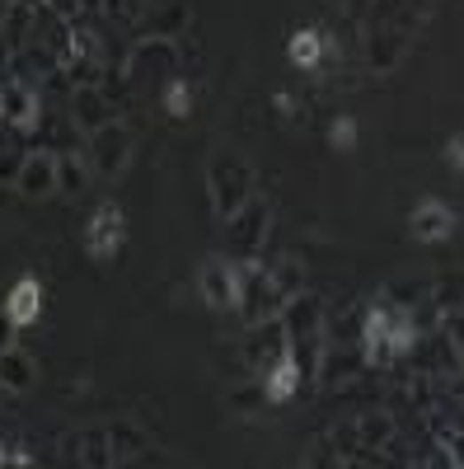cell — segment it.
I'll list each match as a JSON object with an SVG mask.
<instances>
[{
  "label": "cell",
  "instance_id": "6",
  "mask_svg": "<svg viewBox=\"0 0 464 469\" xmlns=\"http://www.w3.org/2000/svg\"><path fill=\"white\" fill-rule=\"evenodd\" d=\"M295 385H301V362H295L291 352H281V362L268 371V380H263V394H268L272 404H287L295 394Z\"/></svg>",
  "mask_w": 464,
  "mask_h": 469
},
{
  "label": "cell",
  "instance_id": "7",
  "mask_svg": "<svg viewBox=\"0 0 464 469\" xmlns=\"http://www.w3.org/2000/svg\"><path fill=\"white\" fill-rule=\"evenodd\" d=\"M211 179H216V207L230 216V211H235V207L244 203V188H248V174H244V164H235V160H230V179H225V170L216 164V174H211Z\"/></svg>",
  "mask_w": 464,
  "mask_h": 469
},
{
  "label": "cell",
  "instance_id": "8",
  "mask_svg": "<svg viewBox=\"0 0 464 469\" xmlns=\"http://www.w3.org/2000/svg\"><path fill=\"white\" fill-rule=\"evenodd\" d=\"M0 108H5V117H10V123H20V127H28L33 113H38V104H33V94L24 85H5V90H0Z\"/></svg>",
  "mask_w": 464,
  "mask_h": 469
},
{
  "label": "cell",
  "instance_id": "4",
  "mask_svg": "<svg viewBox=\"0 0 464 469\" xmlns=\"http://www.w3.org/2000/svg\"><path fill=\"white\" fill-rule=\"evenodd\" d=\"M127 146H131V141H127L122 127H104V131L94 137V164H98L104 174H118L122 164H127Z\"/></svg>",
  "mask_w": 464,
  "mask_h": 469
},
{
  "label": "cell",
  "instance_id": "13",
  "mask_svg": "<svg viewBox=\"0 0 464 469\" xmlns=\"http://www.w3.org/2000/svg\"><path fill=\"white\" fill-rule=\"evenodd\" d=\"M0 376H5L14 390H20V385L28 380V366H24L20 357H10V347H5V352H0Z\"/></svg>",
  "mask_w": 464,
  "mask_h": 469
},
{
  "label": "cell",
  "instance_id": "14",
  "mask_svg": "<svg viewBox=\"0 0 464 469\" xmlns=\"http://www.w3.org/2000/svg\"><path fill=\"white\" fill-rule=\"evenodd\" d=\"M328 137H334V146H338V150H352V146H357V123H352V117H338Z\"/></svg>",
  "mask_w": 464,
  "mask_h": 469
},
{
  "label": "cell",
  "instance_id": "9",
  "mask_svg": "<svg viewBox=\"0 0 464 469\" xmlns=\"http://www.w3.org/2000/svg\"><path fill=\"white\" fill-rule=\"evenodd\" d=\"M57 160H28V170H24V193H47V188H57Z\"/></svg>",
  "mask_w": 464,
  "mask_h": 469
},
{
  "label": "cell",
  "instance_id": "12",
  "mask_svg": "<svg viewBox=\"0 0 464 469\" xmlns=\"http://www.w3.org/2000/svg\"><path fill=\"white\" fill-rule=\"evenodd\" d=\"M164 104H169V113H174V117H188V108H193V94H188V85H184V80H174V85H169V94H164Z\"/></svg>",
  "mask_w": 464,
  "mask_h": 469
},
{
  "label": "cell",
  "instance_id": "3",
  "mask_svg": "<svg viewBox=\"0 0 464 469\" xmlns=\"http://www.w3.org/2000/svg\"><path fill=\"white\" fill-rule=\"evenodd\" d=\"M451 230H455V211H451V207L422 203L418 211H413V234H418V240H427V244L451 240Z\"/></svg>",
  "mask_w": 464,
  "mask_h": 469
},
{
  "label": "cell",
  "instance_id": "5",
  "mask_svg": "<svg viewBox=\"0 0 464 469\" xmlns=\"http://www.w3.org/2000/svg\"><path fill=\"white\" fill-rule=\"evenodd\" d=\"M38 310H43V287H38L33 277H24L20 287L10 291V300H5V314H10V324L24 329V324L38 320Z\"/></svg>",
  "mask_w": 464,
  "mask_h": 469
},
{
  "label": "cell",
  "instance_id": "1",
  "mask_svg": "<svg viewBox=\"0 0 464 469\" xmlns=\"http://www.w3.org/2000/svg\"><path fill=\"white\" fill-rule=\"evenodd\" d=\"M202 296L211 310H235L240 306V273L221 258H207L202 267Z\"/></svg>",
  "mask_w": 464,
  "mask_h": 469
},
{
  "label": "cell",
  "instance_id": "2",
  "mask_svg": "<svg viewBox=\"0 0 464 469\" xmlns=\"http://www.w3.org/2000/svg\"><path fill=\"white\" fill-rule=\"evenodd\" d=\"M85 244H90L94 258H113V254H118V244H122V211L118 207H98L94 221H90Z\"/></svg>",
  "mask_w": 464,
  "mask_h": 469
},
{
  "label": "cell",
  "instance_id": "15",
  "mask_svg": "<svg viewBox=\"0 0 464 469\" xmlns=\"http://www.w3.org/2000/svg\"><path fill=\"white\" fill-rule=\"evenodd\" d=\"M57 174H61V188L66 193H80V183H85V170L71 164V160H57Z\"/></svg>",
  "mask_w": 464,
  "mask_h": 469
},
{
  "label": "cell",
  "instance_id": "11",
  "mask_svg": "<svg viewBox=\"0 0 464 469\" xmlns=\"http://www.w3.org/2000/svg\"><path fill=\"white\" fill-rule=\"evenodd\" d=\"M385 329H389V314H385V310H371V314H366V347H371V362H380V343H385Z\"/></svg>",
  "mask_w": 464,
  "mask_h": 469
},
{
  "label": "cell",
  "instance_id": "10",
  "mask_svg": "<svg viewBox=\"0 0 464 469\" xmlns=\"http://www.w3.org/2000/svg\"><path fill=\"white\" fill-rule=\"evenodd\" d=\"M291 61L295 66H314V61H319V33H295V38H291Z\"/></svg>",
  "mask_w": 464,
  "mask_h": 469
},
{
  "label": "cell",
  "instance_id": "16",
  "mask_svg": "<svg viewBox=\"0 0 464 469\" xmlns=\"http://www.w3.org/2000/svg\"><path fill=\"white\" fill-rule=\"evenodd\" d=\"M0 465H10V456H5V446H0Z\"/></svg>",
  "mask_w": 464,
  "mask_h": 469
}]
</instances>
